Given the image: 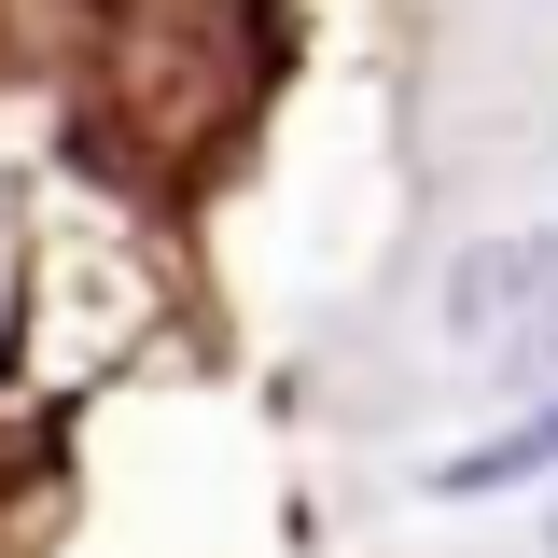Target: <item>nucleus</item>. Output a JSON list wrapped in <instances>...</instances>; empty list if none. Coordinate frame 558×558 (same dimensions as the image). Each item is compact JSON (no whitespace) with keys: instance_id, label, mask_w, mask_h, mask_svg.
Returning <instances> with one entry per match:
<instances>
[{"instance_id":"nucleus-1","label":"nucleus","mask_w":558,"mask_h":558,"mask_svg":"<svg viewBox=\"0 0 558 558\" xmlns=\"http://www.w3.org/2000/svg\"><path fill=\"white\" fill-rule=\"evenodd\" d=\"M531 475H558V391L517 433H488V447H447L433 461V502H488V488H531Z\"/></svg>"}]
</instances>
